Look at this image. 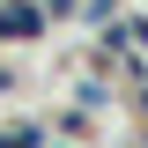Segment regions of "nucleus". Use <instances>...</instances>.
Wrapping results in <instances>:
<instances>
[{
    "label": "nucleus",
    "mask_w": 148,
    "mask_h": 148,
    "mask_svg": "<svg viewBox=\"0 0 148 148\" xmlns=\"http://www.w3.org/2000/svg\"><path fill=\"white\" fill-rule=\"evenodd\" d=\"M45 22H52V8H45V0H0V37H8V45L45 37Z\"/></svg>",
    "instance_id": "f257e3e1"
},
{
    "label": "nucleus",
    "mask_w": 148,
    "mask_h": 148,
    "mask_svg": "<svg viewBox=\"0 0 148 148\" xmlns=\"http://www.w3.org/2000/svg\"><path fill=\"white\" fill-rule=\"evenodd\" d=\"M0 148H15V141H0Z\"/></svg>",
    "instance_id": "f03ea898"
}]
</instances>
